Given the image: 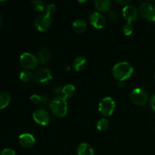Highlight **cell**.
Masks as SVG:
<instances>
[{
  "label": "cell",
  "instance_id": "obj_1",
  "mask_svg": "<svg viewBox=\"0 0 155 155\" xmlns=\"http://www.w3.org/2000/svg\"><path fill=\"white\" fill-rule=\"evenodd\" d=\"M133 68L128 62L122 61L116 64L112 69L114 77L119 81H125L133 74Z\"/></svg>",
  "mask_w": 155,
  "mask_h": 155
},
{
  "label": "cell",
  "instance_id": "obj_2",
  "mask_svg": "<svg viewBox=\"0 0 155 155\" xmlns=\"http://www.w3.org/2000/svg\"><path fill=\"white\" fill-rule=\"evenodd\" d=\"M49 108L54 115L58 117H64L68 114V102L63 97H55L51 100Z\"/></svg>",
  "mask_w": 155,
  "mask_h": 155
},
{
  "label": "cell",
  "instance_id": "obj_3",
  "mask_svg": "<svg viewBox=\"0 0 155 155\" xmlns=\"http://www.w3.org/2000/svg\"><path fill=\"white\" fill-rule=\"evenodd\" d=\"M116 107L115 101L111 97H105L100 101L98 104V110L103 116L110 117L113 114Z\"/></svg>",
  "mask_w": 155,
  "mask_h": 155
},
{
  "label": "cell",
  "instance_id": "obj_4",
  "mask_svg": "<svg viewBox=\"0 0 155 155\" xmlns=\"http://www.w3.org/2000/svg\"><path fill=\"white\" fill-rule=\"evenodd\" d=\"M139 14L143 19L149 22L155 21V7L148 2H143L139 7Z\"/></svg>",
  "mask_w": 155,
  "mask_h": 155
},
{
  "label": "cell",
  "instance_id": "obj_5",
  "mask_svg": "<svg viewBox=\"0 0 155 155\" xmlns=\"http://www.w3.org/2000/svg\"><path fill=\"white\" fill-rule=\"evenodd\" d=\"M130 99L136 105H144L148 100V94L142 88H136L130 93Z\"/></svg>",
  "mask_w": 155,
  "mask_h": 155
},
{
  "label": "cell",
  "instance_id": "obj_6",
  "mask_svg": "<svg viewBox=\"0 0 155 155\" xmlns=\"http://www.w3.org/2000/svg\"><path fill=\"white\" fill-rule=\"evenodd\" d=\"M20 64L24 68L28 70H34L37 67L38 58L34 55L29 52H24L20 56Z\"/></svg>",
  "mask_w": 155,
  "mask_h": 155
},
{
  "label": "cell",
  "instance_id": "obj_7",
  "mask_svg": "<svg viewBox=\"0 0 155 155\" xmlns=\"http://www.w3.org/2000/svg\"><path fill=\"white\" fill-rule=\"evenodd\" d=\"M51 24V16L46 15V14H42V15H38L36 17L33 21V25L35 28L39 32H45L50 27Z\"/></svg>",
  "mask_w": 155,
  "mask_h": 155
},
{
  "label": "cell",
  "instance_id": "obj_8",
  "mask_svg": "<svg viewBox=\"0 0 155 155\" xmlns=\"http://www.w3.org/2000/svg\"><path fill=\"white\" fill-rule=\"evenodd\" d=\"M33 118L35 122L42 127H46L49 124L50 118L49 114L45 109H38L33 113Z\"/></svg>",
  "mask_w": 155,
  "mask_h": 155
},
{
  "label": "cell",
  "instance_id": "obj_9",
  "mask_svg": "<svg viewBox=\"0 0 155 155\" xmlns=\"http://www.w3.org/2000/svg\"><path fill=\"white\" fill-rule=\"evenodd\" d=\"M51 78H52V76H51L49 70L46 69V68H42V69L38 70L33 74V80L37 83L43 85L49 83Z\"/></svg>",
  "mask_w": 155,
  "mask_h": 155
},
{
  "label": "cell",
  "instance_id": "obj_10",
  "mask_svg": "<svg viewBox=\"0 0 155 155\" xmlns=\"http://www.w3.org/2000/svg\"><path fill=\"white\" fill-rule=\"evenodd\" d=\"M123 16L127 23L132 24L137 20L139 12L137 9L131 5H126L123 8Z\"/></svg>",
  "mask_w": 155,
  "mask_h": 155
},
{
  "label": "cell",
  "instance_id": "obj_11",
  "mask_svg": "<svg viewBox=\"0 0 155 155\" xmlns=\"http://www.w3.org/2000/svg\"><path fill=\"white\" fill-rule=\"evenodd\" d=\"M89 21L91 25L95 29H102L106 23L105 18L102 14L99 12H93L89 17Z\"/></svg>",
  "mask_w": 155,
  "mask_h": 155
},
{
  "label": "cell",
  "instance_id": "obj_12",
  "mask_svg": "<svg viewBox=\"0 0 155 155\" xmlns=\"http://www.w3.org/2000/svg\"><path fill=\"white\" fill-rule=\"evenodd\" d=\"M18 142L20 145L25 148H32L35 145V138L30 133H22L18 137Z\"/></svg>",
  "mask_w": 155,
  "mask_h": 155
},
{
  "label": "cell",
  "instance_id": "obj_13",
  "mask_svg": "<svg viewBox=\"0 0 155 155\" xmlns=\"http://www.w3.org/2000/svg\"><path fill=\"white\" fill-rule=\"evenodd\" d=\"M95 7L98 12H107L110 10V1L109 0H95L94 2Z\"/></svg>",
  "mask_w": 155,
  "mask_h": 155
},
{
  "label": "cell",
  "instance_id": "obj_14",
  "mask_svg": "<svg viewBox=\"0 0 155 155\" xmlns=\"http://www.w3.org/2000/svg\"><path fill=\"white\" fill-rule=\"evenodd\" d=\"M77 153L78 155H94V151L92 147L86 142L80 144L77 147Z\"/></svg>",
  "mask_w": 155,
  "mask_h": 155
},
{
  "label": "cell",
  "instance_id": "obj_15",
  "mask_svg": "<svg viewBox=\"0 0 155 155\" xmlns=\"http://www.w3.org/2000/svg\"><path fill=\"white\" fill-rule=\"evenodd\" d=\"M86 64V58L83 56H78L74 60L72 64L73 68L76 71H81L85 68Z\"/></svg>",
  "mask_w": 155,
  "mask_h": 155
},
{
  "label": "cell",
  "instance_id": "obj_16",
  "mask_svg": "<svg viewBox=\"0 0 155 155\" xmlns=\"http://www.w3.org/2000/svg\"><path fill=\"white\" fill-rule=\"evenodd\" d=\"M38 61L42 64L48 63L51 58V53L46 48H41L38 52Z\"/></svg>",
  "mask_w": 155,
  "mask_h": 155
},
{
  "label": "cell",
  "instance_id": "obj_17",
  "mask_svg": "<svg viewBox=\"0 0 155 155\" xmlns=\"http://www.w3.org/2000/svg\"><path fill=\"white\" fill-rule=\"evenodd\" d=\"M30 101L33 104L41 105L42 107H45L48 104V99L46 96H41L36 94H33L30 96Z\"/></svg>",
  "mask_w": 155,
  "mask_h": 155
},
{
  "label": "cell",
  "instance_id": "obj_18",
  "mask_svg": "<svg viewBox=\"0 0 155 155\" xmlns=\"http://www.w3.org/2000/svg\"><path fill=\"white\" fill-rule=\"evenodd\" d=\"M76 92V88L74 85L72 84H68L64 86L62 89V95H63V98L65 99L68 98H72Z\"/></svg>",
  "mask_w": 155,
  "mask_h": 155
},
{
  "label": "cell",
  "instance_id": "obj_19",
  "mask_svg": "<svg viewBox=\"0 0 155 155\" xmlns=\"http://www.w3.org/2000/svg\"><path fill=\"white\" fill-rule=\"evenodd\" d=\"M72 28L76 33H83L86 28V21L82 19H77L74 21L72 24Z\"/></svg>",
  "mask_w": 155,
  "mask_h": 155
},
{
  "label": "cell",
  "instance_id": "obj_20",
  "mask_svg": "<svg viewBox=\"0 0 155 155\" xmlns=\"http://www.w3.org/2000/svg\"><path fill=\"white\" fill-rule=\"evenodd\" d=\"M11 101V96L7 92H2L0 93V109L3 110L7 107Z\"/></svg>",
  "mask_w": 155,
  "mask_h": 155
},
{
  "label": "cell",
  "instance_id": "obj_21",
  "mask_svg": "<svg viewBox=\"0 0 155 155\" xmlns=\"http://www.w3.org/2000/svg\"><path fill=\"white\" fill-rule=\"evenodd\" d=\"M33 5V8L35 11L36 12H42L45 11L46 9V5H45V2L42 1V0H36L32 2Z\"/></svg>",
  "mask_w": 155,
  "mask_h": 155
},
{
  "label": "cell",
  "instance_id": "obj_22",
  "mask_svg": "<svg viewBox=\"0 0 155 155\" xmlns=\"http://www.w3.org/2000/svg\"><path fill=\"white\" fill-rule=\"evenodd\" d=\"M110 123H109L108 119L107 118H101L97 123L96 127L99 131H104L108 128Z\"/></svg>",
  "mask_w": 155,
  "mask_h": 155
},
{
  "label": "cell",
  "instance_id": "obj_23",
  "mask_svg": "<svg viewBox=\"0 0 155 155\" xmlns=\"http://www.w3.org/2000/svg\"><path fill=\"white\" fill-rule=\"evenodd\" d=\"M19 78L24 83H28L33 78V76L29 71H23L20 74Z\"/></svg>",
  "mask_w": 155,
  "mask_h": 155
},
{
  "label": "cell",
  "instance_id": "obj_24",
  "mask_svg": "<svg viewBox=\"0 0 155 155\" xmlns=\"http://www.w3.org/2000/svg\"><path fill=\"white\" fill-rule=\"evenodd\" d=\"M133 30H134L133 25L132 24H130V23H127L123 27V32H124V35H126L127 36H130L133 33Z\"/></svg>",
  "mask_w": 155,
  "mask_h": 155
},
{
  "label": "cell",
  "instance_id": "obj_25",
  "mask_svg": "<svg viewBox=\"0 0 155 155\" xmlns=\"http://www.w3.org/2000/svg\"><path fill=\"white\" fill-rule=\"evenodd\" d=\"M57 12V8H56L55 5L54 4H48V5H46V9H45V12H46V15L51 16L52 15L56 13Z\"/></svg>",
  "mask_w": 155,
  "mask_h": 155
},
{
  "label": "cell",
  "instance_id": "obj_26",
  "mask_svg": "<svg viewBox=\"0 0 155 155\" xmlns=\"http://www.w3.org/2000/svg\"><path fill=\"white\" fill-rule=\"evenodd\" d=\"M107 16H108L109 19L112 21H117L119 18V15L116 11H110L107 14Z\"/></svg>",
  "mask_w": 155,
  "mask_h": 155
},
{
  "label": "cell",
  "instance_id": "obj_27",
  "mask_svg": "<svg viewBox=\"0 0 155 155\" xmlns=\"http://www.w3.org/2000/svg\"><path fill=\"white\" fill-rule=\"evenodd\" d=\"M0 155H15V152L11 148H5L2 151Z\"/></svg>",
  "mask_w": 155,
  "mask_h": 155
},
{
  "label": "cell",
  "instance_id": "obj_28",
  "mask_svg": "<svg viewBox=\"0 0 155 155\" xmlns=\"http://www.w3.org/2000/svg\"><path fill=\"white\" fill-rule=\"evenodd\" d=\"M150 104H151V107L152 108V110L155 112V93L151 97V101H150Z\"/></svg>",
  "mask_w": 155,
  "mask_h": 155
},
{
  "label": "cell",
  "instance_id": "obj_29",
  "mask_svg": "<svg viewBox=\"0 0 155 155\" xmlns=\"http://www.w3.org/2000/svg\"><path fill=\"white\" fill-rule=\"evenodd\" d=\"M118 87L121 88V89H123V88L125 87V82L119 81V83H118Z\"/></svg>",
  "mask_w": 155,
  "mask_h": 155
},
{
  "label": "cell",
  "instance_id": "obj_30",
  "mask_svg": "<svg viewBox=\"0 0 155 155\" xmlns=\"http://www.w3.org/2000/svg\"><path fill=\"white\" fill-rule=\"evenodd\" d=\"M117 2L119 3V4H127V5H128V3L130 2V1H117Z\"/></svg>",
  "mask_w": 155,
  "mask_h": 155
},
{
  "label": "cell",
  "instance_id": "obj_31",
  "mask_svg": "<svg viewBox=\"0 0 155 155\" xmlns=\"http://www.w3.org/2000/svg\"><path fill=\"white\" fill-rule=\"evenodd\" d=\"M154 79H155V74H154Z\"/></svg>",
  "mask_w": 155,
  "mask_h": 155
}]
</instances>
